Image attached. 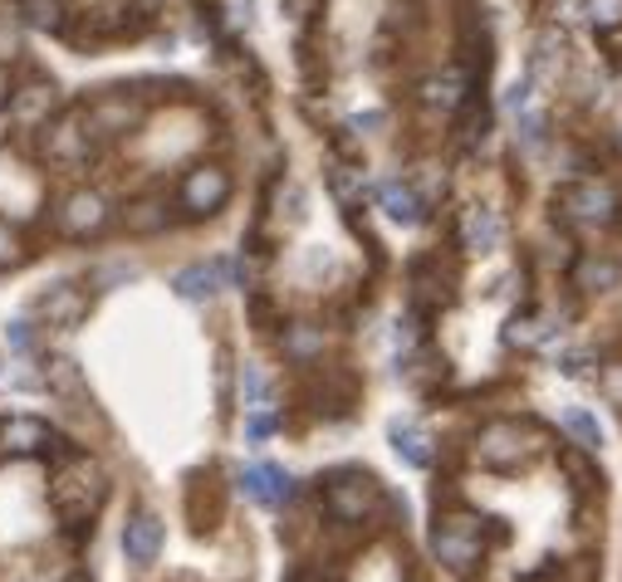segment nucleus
Listing matches in <instances>:
<instances>
[{
  "label": "nucleus",
  "instance_id": "obj_33",
  "mask_svg": "<svg viewBox=\"0 0 622 582\" xmlns=\"http://www.w3.org/2000/svg\"><path fill=\"white\" fill-rule=\"evenodd\" d=\"M235 479H241V489H245V495L255 499V505H265V489H270V465H265V461L245 465V470L235 475Z\"/></svg>",
  "mask_w": 622,
  "mask_h": 582
},
{
  "label": "nucleus",
  "instance_id": "obj_12",
  "mask_svg": "<svg viewBox=\"0 0 622 582\" xmlns=\"http://www.w3.org/2000/svg\"><path fill=\"white\" fill-rule=\"evenodd\" d=\"M54 103H60L54 84H25V88H15V98H10V123H20V128H40V123H50Z\"/></svg>",
  "mask_w": 622,
  "mask_h": 582
},
{
  "label": "nucleus",
  "instance_id": "obj_1",
  "mask_svg": "<svg viewBox=\"0 0 622 582\" xmlns=\"http://www.w3.org/2000/svg\"><path fill=\"white\" fill-rule=\"evenodd\" d=\"M104 495H108V479L88 455H78V451L60 455V470L50 479V505L74 523V533L94 529V514L104 505Z\"/></svg>",
  "mask_w": 622,
  "mask_h": 582
},
{
  "label": "nucleus",
  "instance_id": "obj_22",
  "mask_svg": "<svg viewBox=\"0 0 622 582\" xmlns=\"http://www.w3.org/2000/svg\"><path fill=\"white\" fill-rule=\"evenodd\" d=\"M241 402L245 411H270V402H275V382L260 362H241Z\"/></svg>",
  "mask_w": 622,
  "mask_h": 582
},
{
  "label": "nucleus",
  "instance_id": "obj_39",
  "mask_svg": "<svg viewBox=\"0 0 622 582\" xmlns=\"http://www.w3.org/2000/svg\"><path fill=\"white\" fill-rule=\"evenodd\" d=\"M348 128L354 133H378L382 128V113L372 108V113H354V118H348Z\"/></svg>",
  "mask_w": 622,
  "mask_h": 582
},
{
  "label": "nucleus",
  "instance_id": "obj_2",
  "mask_svg": "<svg viewBox=\"0 0 622 582\" xmlns=\"http://www.w3.org/2000/svg\"><path fill=\"white\" fill-rule=\"evenodd\" d=\"M559 215L573 231H608L618 221V191L598 177H583L559 191Z\"/></svg>",
  "mask_w": 622,
  "mask_h": 582
},
{
  "label": "nucleus",
  "instance_id": "obj_35",
  "mask_svg": "<svg viewBox=\"0 0 622 582\" xmlns=\"http://www.w3.org/2000/svg\"><path fill=\"white\" fill-rule=\"evenodd\" d=\"M20 44H25V34H20L15 15H0V64H10L20 54Z\"/></svg>",
  "mask_w": 622,
  "mask_h": 582
},
{
  "label": "nucleus",
  "instance_id": "obj_31",
  "mask_svg": "<svg viewBox=\"0 0 622 582\" xmlns=\"http://www.w3.org/2000/svg\"><path fill=\"white\" fill-rule=\"evenodd\" d=\"M211 269H217L221 289H245V279H251V265H245V260H235V255H217V260H211Z\"/></svg>",
  "mask_w": 622,
  "mask_h": 582
},
{
  "label": "nucleus",
  "instance_id": "obj_19",
  "mask_svg": "<svg viewBox=\"0 0 622 582\" xmlns=\"http://www.w3.org/2000/svg\"><path fill=\"white\" fill-rule=\"evenodd\" d=\"M554 334H559V324L545 314H515L505 324V342L510 348H545V342H554Z\"/></svg>",
  "mask_w": 622,
  "mask_h": 582
},
{
  "label": "nucleus",
  "instance_id": "obj_41",
  "mask_svg": "<svg viewBox=\"0 0 622 582\" xmlns=\"http://www.w3.org/2000/svg\"><path fill=\"white\" fill-rule=\"evenodd\" d=\"M289 582H338L334 573H324V568H299V573H294Z\"/></svg>",
  "mask_w": 622,
  "mask_h": 582
},
{
  "label": "nucleus",
  "instance_id": "obj_7",
  "mask_svg": "<svg viewBox=\"0 0 622 582\" xmlns=\"http://www.w3.org/2000/svg\"><path fill=\"white\" fill-rule=\"evenodd\" d=\"M143 118V103L128 94V88H108V94H98L94 103L84 108V123H88V133H128L133 123Z\"/></svg>",
  "mask_w": 622,
  "mask_h": 582
},
{
  "label": "nucleus",
  "instance_id": "obj_18",
  "mask_svg": "<svg viewBox=\"0 0 622 582\" xmlns=\"http://www.w3.org/2000/svg\"><path fill=\"white\" fill-rule=\"evenodd\" d=\"M44 387H50L60 402L84 406V372H78L74 358H50L44 362Z\"/></svg>",
  "mask_w": 622,
  "mask_h": 582
},
{
  "label": "nucleus",
  "instance_id": "obj_11",
  "mask_svg": "<svg viewBox=\"0 0 622 582\" xmlns=\"http://www.w3.org/2000/svg\"><path fill=\"white\" fill-rule=\"evenodd\" d=\"M44 152H50V162H60V167L88 162V157H94V142H88V123H84V118L50 123V133H44Z\"/></svg>",
  "mask_w": 622,
  "mask_h": 582
},
{
  "label": "nucleus",
  "instance_id": "obj_28",
  "mask_svg": "<svg viewBox=\"0 0 622 582\" xmlns=\"http://www.w3.org/2000/svg\"><path fill=\"white\" fill-rule=\"evenodd\" d=\"M0 338H6V348L15 352V358H30V352H35V328H30V318H10V324L0 328Z\"/></svg>",
  "mask_w": 622,
  "mask_h": 582
},
{
  "label": "nucleus",
  "instance_id": "obj_29",
  "mask_svg": "<svg viewBox=\"0 0 622 582\" xmlns=\"http://www.w3.org/2000/svg\"><path fill=\"white\" fill-rule=\"evenodd\" d=\"M128 279H138V265L133 260H104V265H94V284H104V289H118V284H128Z\"/></svg>",
  "mask_w": 622,
  "mask_h": 582
},
{
  "label": "nucleus",
  "instance_id": "obj_6",
  "mask_svg": "<svg viewBox=\"0 0 622 582\" xmlns=\"http://www.w3.org/2000/svg\"><path fill=\"white\" fill-rule=\"evenodd\" d=\"M225 197H231V177H225V167H211V162L187 167L182 187H177V201H182L191 215H211V211H221Z\"/></svg>",
  "mask_w": 622,
  "mask_h": 582
},
{
  "label": "nucleus",
  "instance_id": "obj_34",
  "mask_svg": "<svg viewBox=\"0 0 622 582\" xmlns=\"http://www.w3.org/2000/svg\"><path fill=\"white\" fill-rule=\"evenodd\" d=\"M275 426H280V421L270 416V411H251V416H245V445H270Z\"/></svg>",
  "mask_w": 622,
  "mask_h": 582
},
{
  "label": "nucleus",
  "instance_id": "obj_9",
  "mask_svg": "<svg viewBox=\"0 0 622 582\" xmlns=\"http://www.w3.org/2000/svg\"><path fill=\"white\" fill-rule=\"evenodd\" d=\"M104 221H108V201L98 197V191H88V187L70 191V197L60 201V211H54V225H60L64 235H88V231H98Z\"/></svg>",
  "mask_w": 622,
  "mask_h": 582
},
{
  "label": "nucleus",
  "instance_id": "obj_13",
  "mask_svg": "<svg viewBox=\"0 0 622 582\" xmlns=\"http://www.w3.org/2000/svg\"><path fill=\"white\" fill-rule=\"evenodd\" d=\"M388 436H392V451H398L402 461L412 465V470H426V465L436 461V445H432V436H426L422 426H417V421L398 416V421L388 426Z\"/></svg>",
  "mask_w": 622,
  "mask_h": 582
},
{
  "label": "nucleus",
  "instance_id": "obj_26",
  "mask_svg": "<svg viewBox=\"0 0 622 582\" xmlns=\"http://www.w3.org/2000/svg\"><path fill=\"white\" fill-rule=\"evenodd\" d=\"M573 279L583 284V289H608V284H618V265L613 260H579V265H573Z\"/></svg>",
  "mask_w": 622,
  "mask_h": 582
},
{
  "label": "nucleus",
  "instance_id": "obj_25",
  "mask_svg": "<svg viewBox=\"0 0 622 582\" xmlns=\"http://www.w3.org/2000/svg\"><path fill=\"white\" fill-rule=\"evenodd\" d=\"M563 431H569L583 451H598V445H603V426H598V416H593V411H583V406L563 411Z\"/></svg>",
  "mask_w": 622,
  "mask_h": 582
},
{
  "label": "nucleus",
  "instance_id": "obj_27",
  "mask_svg": "<svg viewBox=\"0 0 622 582\" xmlns=\"http://www.w3.org/2000/svg\"><path fill=\"white\" fill-rule=\"evenodd\" d=\"M20 20L35 30H60V0H15Z\"/></svg>",
  "mask_w": 622,
  "mask_h": 582
},
{
  "label": "nucleus",
  "instance_id": "obj_16",
  "mask_svg": "<svg viewBox=\"0 0 622 582\" xmlns=\"http://www.w3.org/2000/svg\"><path fill=\"white\" fill-rule=\"evenodd\" d=\"M500 235H505V221L491 205H471V211L461 215V240H466V250H476V255L500 245Z\"/></svg>",
  "mask_w": 622,
  "mask_h": 582
},
{
  "label": "nucleus",
  "instance_id": "obj_37",
  "mask_svg": "<svg viewBox=\"0 0 622 582\" xmlns=\"http://www.w3.org/2000/svg\"><path fill=\"white\" fill-rule=\"evenodd\" d=\"M10 265H20V240L6 221H0V269H10Z\"/></svg>",
  "mask_w": 622,
  "mask_h": 582
},
{
  "label": "nucleus",
  "instance_id": "obj_40",
  "mask_svg": "<svg viewBox=\"0 0 622 582\" xmlns=\"http://www.w3.org/2000/svg\"><path fill=\"white\" fill-rule=\"evenodd\" d=\"M588 362H593L588 352H569V358H563V372H569V377H588V372H593Z\"/></svg>",
  "mask_w": 622,
  "mask_h": 582
},
{
  "label": "nucleus",
  "instance_id": "obj_3",
  "mask_svg": "<svg viewBox=\"0 0 622 582\" xmlns=\"http://www.w3.org/2000/svg\"><path fill=\"white\" fill-rule=\"evenodd\" d=\"M378 505H382V489L368 470H338L324 485V509L338 523H368L378 514Z\"/></svg>",
  "mask_w": 622,
  "mask_h": 582
},
{
  "label": "nucleus",
  "instance_id": "obj_36",
  "mask_svg": "<svg viewBox=\"0 0 622 582\" xmlns=\"http://www.w3.org/2000/svg\"><path fill=\"white\" fill-rule=\"evenodd\" d=\"M515 118H519V137H525V142L529 147H539V142H545V118H539V113H515Z\"/></svg>",
  "mask_w": 622,
  "mask_h": 582
},
{
  "label": "nucleus",
  "instance_id": "obj_10",
  "mask_svg": "<svg viewBox=\"0 0 622 582\" xmlns=\"http://www.w3.org/2000/svg\"><path fill=\"white\" fill-rule=\"evenodd\" d=\"M162 539H167L162 519H157V514H147V509L133 514V519L123 523V553H128L133 568H152L157 553H162Z\"/></svg>",
  "mask_w": 622,
  "mask_h": 582
},
{
  "label": "nucleus",
  "instance_id": "obj_21",
  "mask_svg": "<svg viewBox=\"0 0 622 582\" xmlns=\"http://www.w3.org/2000/svg\"><path fill=\"white\" fill-rule=\"evenodd\" d=\"M123 231H128V235H157V231H167V205L157 201V197L133 201L128 211H123Z\"/></svg>",
  "mask_w": 622,
  "mask_h": 582
},
{
  "label": "nucleus",
  "instance_id": "obj_15",
  "mask_svg": "<svg viewBox=\"0 0 622 582\" xmlns=\"http://www.w3.org/2000/svg\"><path fill=\"white\" fill-rule=\"evenodd\" d=\"M84 308H88V294L78 289V284H54L50 294H40V314H44V324H54V328H74L78 318H84Z\"/></svg>",
  "mask_w": 622,
  "mask_h": 582
},
{
  "label": "nucleus",
  "instance_id": "obj_17",
  "mask_svg": "<svg viewBox=\"0 0 622 582\" xmlns=\"http://www.w3.org/2000/svg\"><path fill=\"white\" fill-rule=\"evenodd\" d=\"M217 289H221V279H217V269H211V260L207 265H187V269L172 274V294L177 299H187V304H211L217 299Z\"/></svg>",
  "mask_w": 622,
  "mask_h": 582
},
{
  "label": "nucleus",
  "instance_id": "obj_8",
  "mask_svg": "<svg viewBox=\"0 0 622 582\" xmlns=\"http://www.w3.org/2000/svg\"><path fill=\"white\" fill-rule=\"evenodd\" d=\"M0 445H6V455H50V451H60V436L40 416H6L0 421ZM60 455H70V451H60Z\"/></svg>",
  "mask_w": 622,
  "mask_h": 582
},
{
  "label": "nucleus",
  "instance_id": "obj_42",
  "mask_svg": "<svg viewBox=\"0 0 622 582\" xmlns=\"http://www.w3.org/2000/svg\"><path fill=\"white\" fill-rule=\"evenodd\" d=\"M309 6L314 0H289V20H309Z\"/></svg>",
  "mask_w": 622,
  "mask_h": 582
},
{
  "label": "nucleus",
  "instance_id": "obj_5",
  "mask_svg": "<svg viewBox=\"0 0 622 582\" xmlns=\"http://www.w3.org/2000/svg\"><path fill=\"white\" fill-rule=\"evenodd\" d=\"M539 445H545L539 431L519 426V421H491V426L476 436V455H481V465H491V470H519Z\"/></svg>",
  "mask_w": 622,
  "mask_h": 582
},
{
  "label": "nucleus",
  "instance_id": "obj_14",
  "mask_svg": "<svg viewBox=\"0 0 622 582\" xmlns=\"http://www.w3.org/2000/svg\"><path fill=\"white\" fill-rule=\"evenodd\" d=\"M378 205H382V215L388 221H398V225H417L426 215V197H417L407 181H398V177H388L378 187Z\"/></svg>",
  "mask_w": 622,
  "mask_h": 582
},
{
  "label": "nucleus",
  "instance_id": "obj_32",
  "mask_svg": "<svg viewBox=\"0 0 622 582\" xmlns=\"http://www.w3.org/2000/svg\"><path fill=\"white\" fill-rule=\"evenodd\" d=\"M583 10L598 30H622V0H583Z\"/></svg>",
  "mask_w": 622,
  "mask_h": 582
},
{
  "label": "nucleus",
  "instance_id": "obj_38",
  "mask_svg": "<svg viewBox=\"0 0 622 582\" xmlns=\"http://www.w3.org/2000/svg\"><path fill=\"white\" fill-rule=\"evenodd\" d=\"M529 88H535L529 78H515L510 94H505V108H510V113H525V108H529Z\"/></svg>",
  "mask_w": 622,
  "mask_h": 582
},
{
  "label": "nucleus",
  "instance_id": "obj_23",
  "mask_svg": "<svg viewBox=\"0 0 622 582\" xmlns=\"http://www.w3.org/2000/svg\"><path fill=\"white\" fill-rule=\"evenodd\" d=\"M329 187H334V197H338V205H344V211H358V205H363V197H368L363 171L348 167V162H334V167H329Z\"/></svg>",
  "mask_w": 622,
  "mask_h": 582
},
{
  "label": "nucleus",
  "instance_id": "obj_30",
  "mask_svg": "<svg viewBox=\"0 0 622 582\" xmlns=\"http://www.w3.org/2000/svg\"><path fill=\"white\" fill-rule=\"evenodd\" d=\"M294 495H299V479H294L289 470H280V465H270V489H265V505H270V509H280V505H289Z\"/></svg>",
  "mask_w": 622,
  "mask_h": 582
},
{
  "label": "nucleus",
  "instance_id": "obj_20",
  "mask_svg": "<svg viewBox=\"0 0 622 582\" xmlns=\"http://www.w3.org/2000/svg\"><path fill=\"white\" fill-rule=\"evenodd\" d=\"M280 348H285L289 362L319 358V352H324V328H314V324H289L285 334H280Z\"/></svg>",
  "mask_w": 622,
  "mask_h": 582
},
{
  "label": "nucleus",
  "instance_id": "obj_24",
  "mask_svg": "<svg viewBox=\"0 0 622 582\" xmlns=\"http://www.w3.org/2000/svg\"><path fill=\"white\" fill-rule=\"evenodd\" d=\"M422 98L432 103V108H461V103H466V74H461V68H446V74H436L432 84L422 88Z\"/></svg>",
  "mask_w": 622,
  "mask_h": 582
},
{
  "label": "nucleus",
  "instance_id": "obj_4",
  "mask_svg": "<svg viewBox=\"0 0 622 582\" xmlns=\"http://www.w3.org/2000/svg\"><path fill=\"white\" fill-rule=\"evenodd\" d=\"M432 553L451 573H471L485 558V523H476V514H451L432 529Z\"/></svg>",
  "mask_w": 622,
  "mask_h": 582
}]
</instances>
